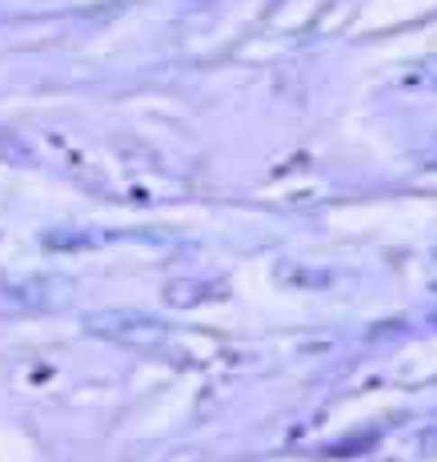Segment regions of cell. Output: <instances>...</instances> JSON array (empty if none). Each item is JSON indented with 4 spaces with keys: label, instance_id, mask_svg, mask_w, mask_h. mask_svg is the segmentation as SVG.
<instances>
[{
    "label": "cell",
    "instance_id": "6da1fadb",
    "mask_svg": "<svg viewBox=\"0 0 437 462\" xmlns=\"http://www.w3.org/2000/svg\"><path fill=\"white\" fill-rule=\"evenodd\" d=\"M85 326H88V334L105 337V342L129 346V350L153 354V358L181 362V366H185V362H201V354L193 350V342H181L185 334L160 326L157 318H141V314H129V310H113V314L85 318Z\"/></svg>",
    "mask_w": 437,
    "mask_h": 462
},
{
    "label": "cell",
    "instance_id": "7a4b0ae2",
    "mask_svg": "<svg viewBox=\"0 0 437 462\" xmlns=\"http://www.w3.org/2000/svg\"><path fill=\"white\" fill-rule=\"evenodd\" d=\"M160 298L173 310H197V306H209V301H225L229 286L221 278H173L160 290Z\"/></svg>",
    "mask_w": 437,
    "mask_h": 462
}]
</instances>
